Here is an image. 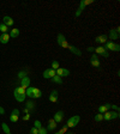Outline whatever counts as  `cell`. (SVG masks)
Here are the masks:
<instances>
[{
	"label": "cell",
	"instance_id": "1",
	"mask_svg": "<svg viewBox=\"0 0 120 134\" xmlns=\"http://www.w3.org/2000/svg\"><path fill=\"white\" fill-rule=\"evenodd\" d=\"M25 95H26V97H29V98H41L42 91L40 90V89H37V87L29 86L25 90Z\"/></svg>",
	"mask_w": 120,
	"mask_h": 134
},
{
	"label": "cell",
	"instance_id": "2",
	"mask_svg": "<svg viewBox=\"0 0 120 134\" xmlns=\"http://www.w3.org/2000/svg\"><path fill=\"white\" fill-rule=\"evenodd\" d=\"M86 49L89 50V52H94L96 55H100L102 56V58H108L109 56V53H108V50L104 49L103 46H100V47H88Z\"/></svg>",
	"mask_w": 120,
	"mask_h": 134
},
{
	"label": "cell",
	"instance_id": "3",
	"mask_svg": "<svg viewBox=\"0 0 120 134\" xmlns=\"http://www.w3.org/2000/svg\"><path fill=\"white\" fill-rule=\"evenodd\" d=\"M91 4H94V0H82V1L79 3L78 10H77L76 13H75V17H79L81 15H82L83 11H84L85 6H88V5H91Z\"/></svg>",
	"mask_w": 120,
	"mask_h": 134
},
{
	"label": "cell",
	"instance_id": "4",
	"mask_svg": "<svg viewBox=\"0 0 120 134\" xmlns=\"http://www.w3.org/2000/svg\"><path fill=\"white\" fill-rule=\"evenodd\" d=\"M79 121H81V116H79V115L71 116V117H70L69 120H67V122H66L67 128H73V127H76V126L79 123Z\"/></svg>",
	"mask_w": 120,
	"mask_h": 134
},
{
	"label": "cell",
	"instance_id": "5",
	"mask_svg": "<svg viewBox=\"0 0 120 134\" xmlns=\"http://www.w3.org/2000/svg\"><path fill=\"white\" fill-rule=\"evenodd\" d=\"M119 111H113V110H108L103 114V120L104 121H111L113 118H119Z\"/></svg>",
	"mask_w": 120,
	"mask_h": 134
},
{
	"label": "cell",
	"instance_id": "6",
	"mask_svg": "<svg viewBox=\"0 0 120 134\" xmlns=\"http://www.w3.org/2000/svg\"><path fill=\"white\" fill-rule=\"evenodd\" d=\"M103 47L106 50H112V52H119L120 50V46L117 43H113V41H107Z\"/></svg>",
	"mask_w": 120,
	"mask_h": 134
},
{
	"label": "cell",
	"instance_id": "7",
	"mask_svg": "<svg viewBox=\"0 0 120 134\" xmlns=\"http://www.w3.org/2000/svg\"><path fill=\"white\" fill-rule=\"evenodd\" d=\"M57 42H58V44H59L60 47L65 48V49H67V48H69V46H70V43L67 42V40L65 38V36H64L63 34H59L57 36Z\"/></svg>",
	"mask_w": 120,
	"mask_h": 134
},
{
	"label": "cell",
	"instance_id": "8",
	"mask_svg": "<svg viewBox=\"0 0 120 134\" xmlns=\"http://www.w3.org/2000/svg\"><path fill=\"white\" fill-rule=\"evenodd\" d=\"M119 32H120V28L111 29V31H109V36H108V38H111L112 41H113V40H119Z\"/></svg>",
	"mask_w": 120,
	"mask_h": 134
},
{
	"label": "cell",
	"instance_id": "9",
	"mask_svg": "<svg viewBox=\"0 0 120 134\" xmlns=\"http://www.w3.org/2000/svg\"><path fill=\"white\" fill-rule=\"evenodd\" d=\"M55 74L59 75L60 78H64V77H69L70 75V71L66 68H61V67H59V68L55 71Z\"/></svg>",
	"mask_w": 120,
	"mask_h": 134
},
{
	"label": "cell",
	"instance_id": "10",
	"mask_svg": "<svg viewBox=\"0 0 120 134\" xmlns=\"http://www.w3.org/2000/svg\"><path fill=\"white\" fill-rule=\"evenodd\" d=\"M90 64H91V66H94V67H100V59H98V55H96V54H92L91 58H90Z\"/></svg>",
	"mask_w": 120,
	"mask_h": 134
},
{
	"label": "cell",
	"instance_id": "11",
	"mask_svg": "<svg viewBox=\"0 0 120 134\" xmlns=\"http://www.w3.org/2000/svg\"><path fill=\"white\" fill-rule=\"evenodd\" d=\"M19 120V110L18 109H13L11 115H10V121L11 122H17Z\"/></svg>",
	"mask_w": 120,
	"mask_h": 134
},
{
	"label": "cell",
	"instance_id": "12",
	"mask_svg": "<svg viewBox=\"0 0 120 134\" xmlns=\"http://www.w3.org/2000/svg\"><path fill=\"white\" fill-rule=\"evenodd\" d=\"M53 120L57 123H60V122H63V120H64V112L61 111V110H59V111H57L55 114H54V116H53Z\"/></svg>",
	"mask_w": 120,
	"mask_h": 134
},
{
	"label": "cell",
	"instance_id": "13",
	"mask_svg": "<svg viewBox=\"0 0 120 134\" xmlns=\"http://www.w3.org/2000/svg\"><path fill=\"white\" fill-rule=\"evenodd\" d=\"M55 75V71L52 68H47L46 71H43V78L46 79H52Z\"/></svg>",
	"mask_w": 120,
	"mask_h": 134
},
{
	"label": "cell",
	"instance_id": "14",
	"mask_svg": "<svg viewBox=\"0 0 120 134\" xmlns=\"http://www.w3.org/2000/svg\"><path fill=\"white\" fill-rule=\"evenodd\" d=\"M111 103H107V104H103V105H100L98 107V112L100 114H104L106 111H108V110H111Z\"/></svg>",
	"mask_w": 120,
	"mask_h": 134
},
{
	"label": "cell",
	"instance_id": "15",
	"mask_svg": "<svg viewBox=\"0 0 120 134\" xmlns=\"http://www.w3.org/2000/svg\"><path fill=\"white\" fill-rule=\"evenodd\" d=\"M21 86L24 87L26 90V89L30 86V78H29V77H24L23 79H21Z\"/></svg>",
	"mask_w": 120,
	"mask_h": 134
},
{
	"label": "cell",
	"instance_id": "16",
	"mask_svg": "<svg viewBox=\"0 0 120 134\" xmlns=\"http://www.w3.org/2000/svg\"><path fill=\"white\" fill-rule=\"evenodd\" d=\"M55 128H57V122L54 121L53 118H49V120H48V125H47V128H46V129H47V131H54Z\"/></svg>",
	"mask_w": 120,
	"mask_h": 134
},
{
	"label": "cell",
	"instance_id": "17",
	"mask_svg": "<svg viewBox=\"0 0 120 134\" xmlns=\"http://www.w3.org/2000/svg\"><path fill=\"white\" fill-rule=\"evenodd\" d=\"M13 23H15V22H13V19L11 18L10 16H5L3 18V24H5L7 28H9V26H12Z\"/></svg>",
	"mask_w": 120,
	"mask_h": 134
},
{
	"label": "cell",
	"instance_id": "18",
	"mask_svg": "<svg viewBox=\"0 0 120 134\" xmlns=\"http://www.w3.org/2000/svg\"><path fill=\"white\" fill-rule=\"evenodd\" d=\"M107 41H108L107 35H100V36H97V37L95 38V42H96V43H106Z\"/></svg>",
	"mask_w": 120,
	"mask_h": 134
},
{
	"label": "cell",
	"instance_id": "19",
	"mask_svg": "<svg viewBox=\"0 0 120 134\" xmlns=\"http://www.w3.org/2000/svg\"><path fill=\"white\" fill-rule=\"evenodd\" d=\"M67 49H70V52H71V53H73L75 55H77V56H81V55H82V52H81V50H79L77 47L72 46V44H70Z\"/></svg>",
	"mask_w": 120,
	"mask_h": 134
},
{
	"label": "cell",
	"instance_id": "20",
	"mask_svg": "<svg viewBox=\"0 0 120 134\" xmlns=\"http://www.w3.org/2000/svg\"><path fill=\"white\" fill-rule=\"evenodd\" d=\"M49 101L52 103H57L58 102V91L57 90H53L49 95Z\"/></svg>",
	"mask_w": 120,
	"mask_h": 134
},
{
	"label": "cell",
	"instance_id": "21",
	"mask_svg": "<svg viewBox=\"0 0 120 134\" xmlns=\"http://www.w3.org/2000/svg\"><path fill=\"white\" fill-rule=\"evenodd\" d=\"M9 41H10V35L9 34H1L0 35V42H1L3 44L9 43Z\"/></svg>",
	"mask_w": 120,
	"mask_h": 134
},
{
	"label": "cell",
	"instance_id": "22",
	"mask_svg": "<svg viewBox=\"0 0 120 134\" xmlns=\"http://www.w3.org/2000/svg\"><path fill=\"white\" fill-rule=\"evenodd\" d=\"M13 94H15V98H16L17 102L22 103V102H24V101H25L26 95H19V94H17V92H13Z\"/></svg>",
	"mask_w": 120,
	"mask_h": 134
},
{
	"label": "cell",
	"instance_id": "23",
	"mask_svg": "<svg viewBox=\"0 0 120 134\" xmlns=\"http://www.w3.org/2000/svg\"><path fill=\"white\" fill-rule=\"evenodd\" d=\"M10 37H13V38H17L19 36V29L15 28V29H11V31H10Z\"/></svg>",
	"mask_w": 120,
	"mask_h": 134
},
{
	"label": "cell",
	"instance_id": "24",
	"mask_svg": "<svg viewBox=\"0 0 120 134\" xmlns=\"http://www.w3.org/2000/svg\"><path fill=\"white\" fill-rule=\"evenodd\" d=\"M52 81L53 83H55V84H63V78H60L59 75H54L53 78H52Z\"/></svg>",
	"mask_w": 120,
	"mask_h": 134
},
{
	"label": "cell",
	"instance_id": "25",
	"mask_svg": "<svg viewBox=\"0 0 120 134\" xmlns=\"http://www.w3.org/2000/svg\"><path fill=\"white\" fill-rule=\"evenodd\" d=\"M25 108L29 110V111H30V110H34L35 109V103L32 102V101H28V102H26V107H25Z\"/></svg>",
	"mask_w": 120,
	"mask_h": 134
},
{
	"label": "cell",
	"instance_id": "26",
	"mask_svg": "<svg viewBox=\"0 0 120 134\" xmlns=\"http://www.w3.org/2000/svg\"><path fill=\"white\" fill-rule=\"evenodd\" d=\"M15 92H17V94H19V95H25V89L22 86H17L16 89H15Z\"/></svg>",
	"mask_w": 120,
	"mask_h": 134
},
{
	"label": "cell",
	"instance_id": "27",
	"mask_svg": "<svg viewBox=\"0 0 120 134\" xmlns=\"http://www.w3.org/2000/svg\"><path fill=\"white\" fill-rule=\"evenodd\" d=\"M94 120H95L96 122L103 121V114H100V112H98V114H96V115L94 116Z\"/></svg>",
	"mask_w": 120,
	"mask_h": 134
},
{
	"label": "cell",
	"instance_id": "28",
	"mask_svg": "<svg viewBox=\"0 0 120 134\" xmlns=\"http://www.w3.org/2000/svg\"><path fill=\"white\" fill-rule=\"evenodd\" d=\"M1 127H3V131L5 132V134H10V133H11V132H10L9 126H7L5 122H3V123H1Z\"/></svg>",
	"mask_w": 120,
	"mask_h": 134
},
{
	"label": "cell",
	"instance_id": "29",
	"mask_svg": "<svg viewBox=\"0 0 120 134\" xmlns=\"http://www.w3.org/2000/svg\"><path fill=\"white\" fill-rule=\"evenodd\" d=\"M60 67V65H59V62H58L57 60H53L52 61V69H54V71H57L58 68Z\"/></svg>",
	"mask_w": 120,
	"mask_h": 134
},
{
	"label": "cell",
	"instance_id": "30",
	"mask_svg": "<svg viewBox=\"0 0 120 134\" xmlns=\"http://www.w3.org/2000/svg\"><path fill=\"white\" fill-rule=\"evenodd\" d=\"M7 30H9V28H7L5 24H0V31H1V34H7Z\"/></svg>",
	"mask_w": 120,
	"mask_h": 134
},
{
	"label": "cell",
	"instance_id": "31",
	"mask_svg": "<svg viewBox=\"0 0 120 134\" xmlns=\"http://www.w3.org/2000/svg\"><path fill=\"white\" fill-rule=\"evenodd\" d=\"M17 77H18L19 79H23L24 77H28V73H26V72H24V71H21L18 73V75H17Z\"/></svg>",
	"mask_w": 120,
	"mask_h": 134
},
{
	"label": "cell",
	"instance_id": "32",
	"mask_svg": "<svg viewBox=\"0 0 120 134\" xmlns=\"http://www.w3.org/2000/svg\"><path fill=\"white\" fill-rule=\"evenodd\" d=\"M34 127L35 128H41L42 127V125H41V121H40V120H35V122H34Z\"/></svg>",
	"mask_w": 120,
	"mask_h": 134
},
{
	"label": "cell",
	"instance_id": "33",
	"mask_svg": "<svg viewBox=\"0 0 120 134\" xmlns=\"http://www.w3.org/2000/svg\"><path fill=\"white\" fill-rule=\"evenodd\" d=\"M47 129L44 127H41V128H38V134H47Z\"/></svg>",
	"mask_w": 120,
	"mask_h": 134
},
{
	"label": "cell",
	"instance_id": "34",
	"mask_svg": "<svg viewBox=\"0 0 120 134\" xmlns=\"http://www.w3.org/2000/svg\"><path fill=\"white\" fill-rule=\"evenodd\" d=\"M29 134H38V129L37 128H35V127H32L31 129H30V132H29Z\"/></svg>",
	"mask_w": 120,
	"mask_h": 134
},
{
	"label": "cell",
	"instance_id": "35",
	"mask_svg": "<svg viewBox=\"0 0 120 134\" xmlns=\"http://www.w3.org/2000/svg\"><path fill=\"white\" fill-rule=\"evenodd\" d=\"M66 132H67V126H64V127L59 131V133H60V134H65Z\"/></svg>",
	"mask_w": 120,
	"mask_h": 134
},
{
	"label": "cell",
	"instance_id": "36",
	"mask_svg": "<svg viewBox=\"0 0 120 134\" xmlns=\"http://www.w3.org/2000/svg\"><path fill=\"white\" fill-rule=\"evenodd\" d=\"M29 118H30V115H29V114H25V115L23 116V120H24V121H28Z\"/></svg>",
	"mask_w": 120,
	"mask_h": 134
},
{
	"label": "cell",
	"instance_id": "37",
	"mask_svg": "<svg viewBox=\"0 0 120 134\" xmlns=\"http://www.w3.org/2000/svg\"><path fill=\"white\" fill-rule=\"evenodd\" d=\"M4 114H5V110H4V108L0 107V115H4Z\"/></svg>",
	"mask_w": 120,
	"mask_h": 134
},
{
	"label": "cell",
	"instance_id": "38",
	"mask_svg": "<svg viewBox=\"0 0 120 134\" xmlns=\"http://www.w3.org/2000/svg\"><path fill=\"white\" fill-rule=\"evenodd\" d=\"M54 134H60V133H59V132H57V133H54Z\"/></svg>",
	"mask_w": 120,
	"mask_h": 134
},
{
	"label": "cell",
	"instance_id": "39",
	"mask_svg": "<svg viewBox=\"0 0 120 134\" xmlns=\"http://www.w3.org/2000/svg\"><path fill=\"white\" fill-rule=\"evenodd\" d=\"M69 134H72V133H69Z\"/></svg>",
	"mask_w": 120,
	"mask_h": 134
},
{
	"label": "cell",
	"instance_id": "40",
	"mask_svg": "<svg viewBox=\"0 0 120 134\" xmlns=\"http://www.w3.org/2000/svg\"><path fill=\"white\" fill-rule=\"evenodd\" d=\"M10 134H11V133H10Z\"/></svg>",
	"mask_w": 120,
	"mask_h": 134
}]
</instances>
